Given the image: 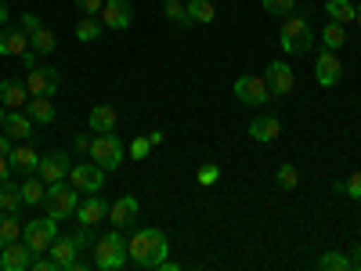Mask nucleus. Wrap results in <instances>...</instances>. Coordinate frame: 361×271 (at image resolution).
I'll list each match as a JSON object with an SVG mask.
<instances>
[{"label":"nucleus","mask_w":361,"mask_h":271,"mask_svg":"<svg viewBox=\"0 0 361 271\" xmlns=\"http://www.w3.org/2000/svg\"><path fill=\"white\" fill-rule=\"evenodd\" d=\"M73 4H76L80 11H87V15H98V11L105 8V0H73Z\"/></svg>","instance_id":"42"},{"label":"nucleus","mask_w":361,"mask_h":271,"mask_svg":"<svg viewBox=\"0 0 361 271\" xmlns=\"http://www.w3.org/2000/svg\"><path fill=\"white\" fill-rule=\"evenodd\" d=\"M188 15H192L195 25H209L217 18V8L209 4V0H188Z\"/></svg>","instance_id":"31"},{"label":"nucleus","mask_w":361,"mask_h":271,"mask_svg":"<svg viewBox=\"0 0 361 271\" xmlns=\"http://www.w3.org/2000/svg\"><path fill=\"white\" fill-rule=\"evenodd\" d=\"M73 170V159L69 152H47L40 156V167H37V177L44 181V185H58V181H66Z\"/></svg>","instance_id":"11"},{"label":"nucleus","mask_w":361,"mask_h":271,"mask_svg":"<svg viewBox=\"0 0 361 271\" xmlns=\"http://www.w3.org/2000/svg\"><path fill=\"white\" fill-rule=\"evenodd\" d=\"M47 253H51V260H54L58 267H62V271H69V267L76 264V253H80V250H76V243H73V235H66V239L58 235L54 243H51V250H47Z\"/></svg>","instance_id":"23"},{"label":"nucleus","mask_w":361,"mask_h":271,"mask_svg":"<svg viewBox=\"0 0 361 271\" xmlns=\"http://www.w3.org/2000/svg\"><path fill=\"white\" fill-rule=\"evenodd\" d=\"M18 188H22V199H25V206H37V203H44V195H47V185H44L40 177H25Z\"/></svg>","instance_id":"29"},{"label":"nucleus","mask_w":361,"mask_h":271,"mask_svg":"<svg viewBox=\"0 0 361 271\" xmlns=\"http://www.w3.org/2000/svg\"><path fill=\"white\" fill-rule=\"evenodd\" d=\"M127 253L137 267H148V271H156L163 267L166 253H170V239L163 228H141L130 243H127Z\"/></svg>","instance_id":"1"},{"label":"nucleus","mask_w":361,"mask_h":271,"mask_svg":"<svg viewBox=\"0 0 361 271\" xmlns=\"http://www.w3.org/2000/svg\"><path fill=\"white\" fill-rule=\"evenodd\" d=\"M4 25H8V4L0 0V29H4Z\"/></svg>","instance_id":"48"},{"label":"nucleus","mask_w":361,"mask_h":271,"mask_svg":"<svg viewBox=\"0 0 361 271\" xmlns=\"http://www.w3.org/2000/svg\"><path fill=\"white\" fill-rule=\"evenodd\" d=\"M54 239H58V221L54 217H33L29 224H22V243L33 250V253L51 250Z\"/></svg>","instance_id":"6"},{"label":"nucleus","mask_w":361,"mask_h":271,"mask_svg":"<svg viewBox=\"0 0 361 271\" xmlns=\"http://www.w3.org/2000/svg\"><path fill=\"white\" fill-rule=\"evenodd\" d=\"M11 170H18V174H37V167H40V156H37V148L33 145H18V148H11Z\"/></svg>","instance_id":"24"},{"label":"nucleus","mask_w":361,"mask_h":271,"mask_svg":"<svg viewBox=\"0 0 361 271\" xmlns=\"http://www.w3.org/2000/svg\"><path fill=\"white\" fill-rule=\"evenodd\" d=\"M33 250H29L22 239H15V243H8V246H0V267L4 271H29L33 267Z\"/></svg>","instance_id":"13"},{"label":"nucleus","mask_w":361,"mask_h":271,"mask_svg":"<svg viewBox=\"0 0 361 271\" xmlns=\"http://www.w3.org/2000/svg\"><path fill=\"white\" fill-rule=\"evenodd\" d=\"M8 174H11V159H8V156H0V185L8 181Z\"/></svg>","instance_id":"47"},{"label":"nucleus","mask_w":361,"mask_h":271,"mask_svg":"<svg viewBox=\"0 0 361 271\" xmlns=\"http://www.w3.org/2000/svg\"><path fill=\"white\" fill-rule=\"evenodd\" d=\"M354 25H357V29H361V8H357V15H354Z\"/></svg>","instance_id":"52"},{"label":"nucleus","mask_w":361,"mask_h":271,"mask_svg":"<svg viewBox=\"0 0 361 271\" xmlns=\"http://www.w3.org/2000/svg\"><path fill=\"white\" fill-rule=\"evenodd\" d=\"M267 87H271V102H282L293 95V87H296V73L289 69V62H271L267 66Z\"/></svg>","instance_id":"9"},{"label":"nucleus","mask_w":361,"mask_h":271,"mask_svg":"<svg viewBox=\"0 0 361 271\" xmlns=\"http://www.w3.org/2000/svg\"><path fill=\"white\" fill-rule=\"evenodd\" d=\"M109 217V203L102 195H87L80 206H76V221L80 224H90V228H98V221Z\"/></svg>","instance_id":"16"},{"label":"nucleus","mask_w":361,"mask_h":271,"mask_svg":"<svg viewBox=\"0 0 361 271\" xmlns=\"http://www.w3.org/2000/svg\"><path fill=\"white\" fill-rule=\"evenodd\" d=\"M25 102H29L25 80H0V105L4 109H25Z\"/></svg>","instance_id":"21"},{"label":"nucleus","mask_w":361,"mask_h":271,"mask_svg":"<svg viewBox=\"0 0 361 271\" xmlns=\"http://www.w3.org/2000/svg\"><path fill=\"white\" fill-rule=\"evenodd\" d=\"M279 134H282V124H279L275 116H257L253 124H250V138H253V141H260V145L279 141Z\"/></svg>","instance_id":"22"},{"label":"nucleus","mask_w":361,"mask_h":271,"mask_svg":"<svg viewBox=\"0 0 361 271\" xmlns=\"http://www.w3.org/2000/svg\"><path fill=\"white\" fill-rule=\"evenodd\" d=\"M25 206V199H22V188L18 185H0V214H18V210Z\"/></svg>","instance_id":"25"},{"label":"nucleus","mask_w":361,"mask_h":271,"mask_svg":"<svg viewBox=\"0 0 361 271\" xmlns=\"http://www.w3.org/2000/svg\"><path fill=\"white\" fill-rule=\"evenodd\" d=\"M25 87L29 95H54L58 87H62V73H58L54 66H37V69H25Z\"/></svg>","instance_id":"10"},{"label":"nucleus","mask_w":361,"mask_h":271,"mask_svg":"<svg viewBox=\"0 0 361 271\" xmlns=\"http://www.w3.org/2000/svg\"><path fill=\"white\" fill-rule=\"evenodd\" d=\"M90 159H94L105 174L123 167V141L116 138V131H112V134H94V138H90Z\"/></svg>","instance_id":"5"},{"label":"nucleus","mask_w":361,"mask_h":271,"mask_svg":"<svg viewBox=\"0 0 361 271\" xmlns=\"http://www.w3.org/2000/svg\"><path fill=\"white\" fill-rule=\"evenodd\" d=\"M148 141H152V148L163 145V131H152V134H148Z\"/></svg>","instance_id":"49"},{"label":"nucleus","mask_w":361,"mask_h":271,"mask_svg":"<svg viewBox=\"0 0 361 271\" xmlns=\"http://www.w3.org/2000/svg\"><path fill=\"white\" fill-rule=\"evenodd\" d=\"M163 15L173 22V25H195L192 22V15H188V0H163Z\"/></svg>","instance_id":"27"},{"label":"nucleus","mask_w":361,"mask_h":271,"mask_svg":"<svg viewBox=\"0 0 361 271\" xmlns=\"http://www.w3.org/2000/svg\"><path fill=\"white\" fill-rule=\"evenodd\" d=\"M33 267H37V271H62V267H58V264H54L51 257H47V260H40V257H33Z\"/></svg>","instance_id":"44"},{"label":"nucleus","mask_w":361,"mask_h":271,"mask_svg":"<svg viewBox=\"0 0 361 271\" xmlns=\"http://www.w3.org/2000/svg\"><path fill=\"white\" fill-rule=\"evenodd\" d=\"M350 264H354V267H361V246H354V253H350Z\"/></svg>","instance_id":"50"},{"label":"nucleus","mask_w":361,"mask_h":271,"mask_svg":"<svg viewBox=\"0 0 361 271\" xmlns=\"http://www.w3.org/2000/svg\"><path fill=\"white\" fill-rule=\"evenodd\" d=\"M73 148H76V152H83V156H90V138H87V134H76Z\"/></svg>","instance_id":"43"},{"label":"nucleus","mask_w":361,"mask_h":271,"mask_svg":"<svg viewBox=\"0 0 361 271\" xmlns=\"http://www.w3.org/2000/svg\"><path fill=\"white\" fill-rule=\"evenodd\" d=\"M22 51H29V33L22 25H4L0 29V54L4 58H22Z\"/></svg>","instance_id":"15"},{"label":"nucleus","mask_w":361,"mask_h":271,"mask_svg":"<svg viewBox=\"0 0 361 271\" xmlns=\"http://www.w3.org/2000/svg\"><path fill=\"white\" fill-rule=\"evenodd\" d=\"M37 124L29 119L25 112H18V109H8V116H4V134L11 138V141H29L37 131H33Z\"/></svg>","instance_id":"17"},{"label":"nucleus","mask_w":361,"mask_h":271,"mask_svg":"<svg viewBox=\"0 0 361 271\" xmlns=\"http://www.w3.org/2000/svg\"><path fill=\"white\" fill-rule=\"evenodd\" d=\"M318 267H322V271H350L354 264H350L347 253H322V257H318Z\"/></svg>","instance_id":"35"},{"label":"nucleus","mask_w":361,"mask_h":271,"mask_svg":"<svg viewBox=\"0 0 361 271\" xmlns=\"http://www.w3.org/2000/svg\"><path fill=\"white\" fill-rule=\"evenodd\" d=\"M343 44H347L343 25H340V22H325V29H322V47H329V51H340Z\"/></svg>","instance_id":"32"},{"label":"nucleus","mask_w":361,"mask_h":271,"mask_svg":"<svg viewBox=\"0 0 361 271\" xmlns=\"http://www.w3.org/2000/svg\"><path fill=\"white\" fill-rule=\"evenodd\" d=\"M148 152H152V141H148V138H134L130 148H127L130 159H148Z\"/></svg>","instance_id":"39"},{"label":"nucleus","mask_w":361,"mask_h":271,"mask_svg":"<svg viewBox=\"0 0 361 271\" xmlns=\"http://www.w3.org/2000/svg\"><path fill=\"white\" fill-rule=\"evenodd\" d=\"M102 25L105 29H127L134 22V8L127 4V0H105V8L98 11Z\"/></svg>","instance_id":"14"},{"label":"nucleus","mask_w":361,"mask_h":271,"mask_svg":"<svg viewBox=\"0 0 361 271\" xmlns=\"http://www.w3.org/2000/svg\"><path fill=\"white\" fill-rule=\"evenodd\" d=\"M73 243H76V250H94V243H98V231L90 228V224H80V231L73 235Z\"/></svg>","instance_id":"36"},{"label":"nucleus","mask_w":361,"mask_h":271,"mask_svg":"<svg viewBox=\"0 0 361 271\" xmlns=\"http://www.w3.org/2000/svg\"><path fill=\"white\" fill-rule=\"evenodd\" d=\"M127 260H130V253H127V243H123V228H112L109 235H98L94 264L102 271H116V267H123Z\"/></svg>","instance_id":"3"},{"label":"nucleus","mask_w":361,"mask_h":271,"mask_svg":"<svg viewBox=\"0 0 361 271\" xmlns=\"http://www.w3.org/2000/svg\"><path fill=\"white\" fill-rule=\"evenodd\" d=\"M4 116H8V112H4V105H0V131H4Z\"/></svg>","instance_id":"51"},{"label":"nucleus","mask_w":361,"mask_h":271,"mask_svg":"<svg viewBox=\"0 0 361 271\" xmlns=\"http://www.w3.org/2000/svg\"><path fill=\"white\" fill-rule=\"evenodd\" d=\"M275 185H279L282 192H293V188L300 185V170H296L293 163H282V167L275 170Z\"/></svg>","instance_id":"34"},{"label":"nucleus","mask_w":361,"mask_h":271,"mask_svg":"<svg viewBox=\"0 0 361 271\" xmlns=\"http://www.w3.org/2000/svg\"><path fill=\"white\" fill-rule=\"evenodd\" d=\"M314 80H318L322 87H336V83L343 80V62L336 58V51H329V47H322V51H318V62H314Z\"/></svg>","instance_id":"12"},{"label":"nucleus","mask_w":361,"mask_h":271,"mask_svg":"<svg viewBox=\"0 0 361 271\" xmlns=\"http://www.w3.org/2000/svg\"><path fill=\"white\" fill-rule=\"evenodd\" d=\"M87 127L94 131V134H112L119 127V112L112 105H94V109H90V116H87Z\"/></svg>","instance_id":"20"},{"label":"nucleus","mask_w":361,"mask_h":271,"mask_svg":"<svg viewBox=\"0 0 361 271\" xmlns=\"http://www.w3.org/2000/svg\"><path fill=\"white\" fill-rule=\"evenodd\" d=\"M15 239H22V224L15 221V214H0V246L15 243Z\"/></svg>","instance_id":"33"},{"label":"nucleus","mask_w":361,"mask_h":271,"mask_svg":"<svg viewBox=\"0 0 361 271\" xmlns=\"http://www.w3.org/2000/svg\"><path fill=\"white\" fill-rule=\"evenodd\" d=\"M264 11H267V15L286 18V15H293V11H296V0H264Z\"/></svg>","instance_id":"37"},{"label":"nucleus","mask_w":361,"mask_h":271,"mask_svg":"<svg viewBox=\"0 0 361 271\" xmlns=\"http://www.w3.org/2000/svg\"><path fill=\"white\" fill-rule=\"evenodd\" d=\"M279 44H282L286 54H307L314 47V29H311L307 15H286Z\"/></svg>","instance_id":"2"},{"label":"nucleus","mask_w":361,"mask_h":271,"mask_svg":"<svg viewBox=\"0 0 361 271\" xmlns=\"http://www.w3.org/2000/svg\"><path fill=\"white\" fill-rule=\"evenodd\" d=\"M109 221H112V228H130L137 221V199L134 195H119L109 206Z\"/></svg>","instance_id":"19"},{"label":"nucleus","mask_w":361,"mask_h":271,"mask_svg":"<svg viewBox=\"0 0 361 271\" xmlns=\"http://www.w3.org/2000/svg\"><path fill=\"white\" fill-rule=\"evenodd\" d=\"M29 47H33L37 54H51V51L58 47V37L51 33V29H47V25H40V29H37V33H29Z\"/></svg>","instance_id":"30"},{"label":"nucleus","mask_w":361,"mask_h":271,"mask_svg":"<svg viewBox=\"0 0 361 271\" xmlns=\"http://www.w3.org/2000/svg\"><path fill=\"white\" fill-rule=\"evenodd\" d=\"M102 18H94V15H83L80 22H76V37L83 40V44H94L98 37H102Z\"/></svg>","instance_id":"28"},{"label":"nucleus","mask_w":361,"mask_h":271,"mask_svg":"<svg viewBox=\"0 0 361 271\" xmlns=\"http://www.w3.org/2000/svg\"><path fill=\"white\" fill-rule=\"evenodd\" d=\"M18 25H22V29H25V33H37V29H40V25H44V22H40V15H33V11H25V15H22V22H18Z\"/></svg>","instance_id":"41"},{"label":"nucleus","mask_w":361,"mask_h":271,"mask_svg":"<svg viewBox=\"0 0 361 271\" xmlns=\"http://www.w3.org/2000/svg\"><path fill=\"white\" fill-rule=\"evenodd\" d=\"M25 116L33 119V124L47 127V124H54V119H58V109H54V102H51L47 95H29V102H25Z\"/></svg>","instance_id":"18"},{"label":"nucleus","mask_w":361,"mask_h":271,"mask_svg":"<svg viewBox=\"0 0 361 271\" xmlns=\"http://www.w3.org/2000/svg\"><path fill=\"white\" fill-rule=\"evenodd\" d=\"M11 148H15V141H11L4 131H0V156H11Z\"/></svg>","instance_id":"46"},{"label":"nucleus","mask_w":361,"mask_h":271,"mask_svg":"<svg viewBox=\"0 0 361 271\" xmlns=\"http://www.w3.org/2000/svg\"><path fill=\"white\" fill-rule=\"evenodd\" d=\"M235 98L243 102V105H264V102H271V87H267V76H257V73H243L235 80Z\"/></svg>","instance_id":"7"},{"label":"nucleus","mask_w":361,"mask_h":271,"mask_svg":"<svg viewBox=\"0 0 361 271\" xmlns=\"http://www.w3.org/2000/svg\"><path fill=\"white\" fill-rule=\"evenodd\" d=\"M76 206H80V192L69 185V181L47 185V195H44V210H47V217H54V221L76 217Z\"/></svg>","instance_id":"4"},{"label":"nucleus","mask_w":361,"mask_h":271,"mask_svg":"<svg viewBox=\"0 0 361 271\" xmlns=\"http://www.w3.org/2000/svg\"><path fill=\"white\" fill-rule=\"evenodd\" d=\"M69 185L76 188V192H87V195H98L102 188H105V170L90 159V163H76L73 170H69Z\"/></svg>","instance_id":"8"},{"label":"nucleus","mask_w":361,"mask_h":271,"mask_svg":"<svg viewBox=\"0 0 361 271\" xmlns=\"http://www.w3.org/2000/svg\"><path fill=\"white\" fill-rule=\"evenodd\" d=\"M217 177H221V167H217V163H202V167H199V174H195V181H199L202 188L217 185Z\"/></svg>","instance_id":"38"},{"label":"nucleus","mask_w":361,"mask_h":271,"mask_svg":"<svg viewBox=\"0 0 361 271\" xmlns=\"http://www.w3.org/2000/svg\"><path fill=\"white\" fill-rule=\"evenodd\" d=\"M325 15H329V22H340V25H347V22H354L357 8L350 4V0H325Z\"/></svg>","instance_id":"26"},{"label":"nucleus","mask_w":361,"mask_h":271,"mask_svg":"<svg viewBox=\"0 0 361 271\" xmlns=\"http://www.w3.org/2000/svg\"><path fill=\"white\" fill-rule=\"evenodd\" d=\"M22 66H25V69H37V51H33V47L22 51Z\"/></svg>","instance_id":"45"},{"label":"nucleus","mask_w":361,"mask_h":271,"mask_svg":"<svg viewBox=\"0 0 361 271\" xmlns=\"http://www.w3.org/2000/svg\"><path fill=\"white\" fill-rule=\"evenodd\" d=\"M343 192H347L350 199H357V203H361V170H357V174H350V177L343 181Z\"/></svg>","instance_id":"40"}]
</instances>
